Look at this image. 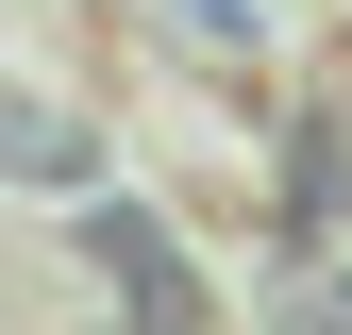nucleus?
<instances>
[{
  "label": "nucleus",
  "instance_id": "nucleus-1",
  "mask_svg": "<svg viewBox=\"0 0 352 335\" xmlns=\"http://www.w3.org/2000/svg\"><path fill=\"white\" fill-rule=\"evenodd\" d=\"M0 168H84V135H67V117H17V101H0Z\"/></svg>",
  "mask_w": 352,
  "mask_h": 335
}]
</instances>
